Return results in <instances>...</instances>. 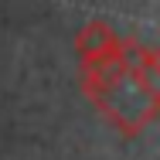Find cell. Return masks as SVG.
Returning <instances> with one entry per match:
<instances>
[{
    "mask_svg": "<svg viewBox=\"0 0 160 160\" xmlns=\"http://www.w3.org/2000/svg\"><path fill=\"white\" fill-rule=\"evenodd\" d=\"M119 44H123V38L112 31L106 21H92V24H85L82 34L75 38V51H78V65H82V72L106 68V65L119 62Z\"/></svg>",
    "mask_w": 160,
    "mask_h": 160,
    "instance_id": "obj_2",
    "label": "cell"
},
{
    "mask_svg": "<svg viewBox=\"0 0 160 160\" xmlns=\"http://www.w3.org/2000/svg\"><path fill=\"white\" fill-rule=\"evenodd\" d=\"M82 89L123 136H136L147 123H153V116L160 109L157 82L129 72L119 62L82 72Z\"/></svg>",
    "mask_w": 160,
    "mask_h": 160,
    "instance_id": "obj_1",
    "label": "cell"
}]
</instances>
